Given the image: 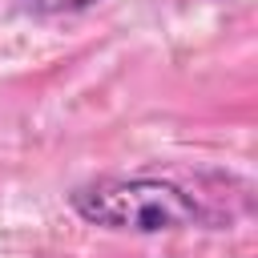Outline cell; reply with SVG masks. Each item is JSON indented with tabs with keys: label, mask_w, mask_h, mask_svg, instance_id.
Instances as JSON below:
<instances>
[{
	"label": "cell",
	"mask_w": 258,
	"mask_h": 258,
	"mask_svg": "<svg viewBox=\"0 0 258 258\" xmlns=\"http://www.w3.org/2000/svg\"><path fill=\"white\" fill-rule=\"evenodd\" d=\"M73 210L93 226L133 230V234H161L202 222L198 202L181 185L157 177H105L81 185L73 194Z\"/></svg>",
	"instance_id": "obj_1"
},
{
	"label": "cell",
	"mask_w": 258,
	"mask_h": 258,
	"mask_svg": "<svg viewBox=\"0 0 258 258\" xmlns=\"http://www.w3.org/2000/svg\"><path fill=\"white\" fill-rule=\"evenodd\" d=\"M24 12H40V16H56V12H77V8H89L97 0H16Z\"/></svg>",
	"instance_id": "obj_2"
}]
</instances>
